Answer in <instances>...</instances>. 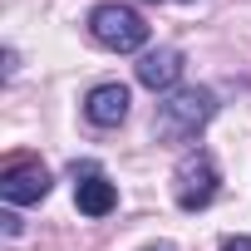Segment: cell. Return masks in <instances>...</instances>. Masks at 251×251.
I'll use <instances>...</instances> for the list:
<instances>
[{
  "label": "cell",
  "instance_id": "obj_7",
  "mask_svg": "<svg viewBox=\"0 0 251 251\" xmlns=\"http://www.w3.org/2000/svg\"><path fill=\"white\" fill-rule=\"evenodd\" d=\"M128 89L123 84H99V89H89V99H84V113H89V123H99V128H118L123 118H128Z\"/></svg>",
  "mask_w": 251,
  "mask_h": 251
},
{
  "label": "cell",
  "instance_id": "obj_1",
  "mask_svg": "<svg viewBox=\"0 0 251 251\" xmlns=\"http://www.w3.org/2000/svg\"><path fill=\"white\" fill-rule=\"evenodd\" d=\"M212 113H217V94L212 89H173L158 103V113H153V133L163 143H187V138H197V128Z\"/></svg>",
  "mask_w": 251,
  "mask_h": 251
},
{
  "label": "cell",
  "instance_id": "obj_3",
  "mask_svg": "<svg viewBox=\"0 0 251 251\" xmlns=\"http://www.w3.org/2000/svg\"><path fill=\"white\" fill-rule=\"evenodd\" d=\"M173 197H177V207L182 212H202L212 197H217V163H212V153H187L182 163H177V173H173Z\"/></svg>",
  "mask_w": 251,
  "mask_h": 251
},
{
  "label": "cell",
  "instance_id": "obj_5",
  "mask_svg": "<svg viewBox=\"0 0 251 251\" xmlns=\"http://www.w3.org/2000/svg\"><path fill=\"white\" fill-rule=\"evenodd\" d=\"M50 192V173L40 168V163H30V158H15L5 173H0V197H5L10 207H20V202H40Z\"/></svg>",
  "mask_w": 251,
  "mask_h": 251
},
{
  "label": "cell",
  "instance_id": "obj_4",
  "mask_svg": "<svg viewBox=\"0 0 251 251\" xmlns=\"http://www.w3.org/2000/svg\"><path fill=\"white\" fill-rule=\"evenodd\" d=\"M74 202H79V212L84 217H108L113 207H118V187L94 168V163H74Z\"/></svg>",
  "mask_w": 251,
  "mask_h": 251
},
{
  "label": "cell",
  "instance_id": "obj_2",
  "mask_svg": "<svg viewBox=\"0 0 251 251\" xmlns=\"http://www.w3.org/2000/svg\"><path fill=\"white\" fill-rule=\"evenodd\" d=\"M89 35L103 50H118V54H133V50L148 45V25L133 5H94L89 10Z\"/></svg>",
  "mask_w": 251,
  "mask_h": 251
},
{
  "label": "cell",
  "instance_id": "obj_8",
  "mask_svg": "<svg viewBox=\"0 0 251 251\" xmlns=\"http://www.w3.org/2000/svg\"><path fill=\"white\" fill-rule=\"evenodd\" d=\"M222 251H251V236H226Z\"/></svg>",
  "mask_w": 251,
  "mask_h": 251
},
{
  "label": "cell",
  "instance_id": "obj_9",
  "mask_svg": "<svg viewBox=\"0 0 251 251\" xmlns=\"http://www.w3.org/2000/svg\"><path fill=\"white\" fill-rule=\"evenodd\" d=\"M148 251H173V246H148Z\"/></svg>",
  "mask_w": 251,
  "mask_h": 251
},
{
  "label": "cell",
  "instance_id": "obj_6",
  "mask_svg": "<svg viewBox=\"0 0 251 251\" xmlns=\"http://www.w3.org/2000/svg\"><path fill=\"white\" fill-rule=\"evenodd\" d=\"M177 79H182V50L163 45V50H148V54L138 59V84H143V89H153V94H168Z\"/></svg>",
  "mask_w": 251,
  "mask_h": 251
}]
</instances>
